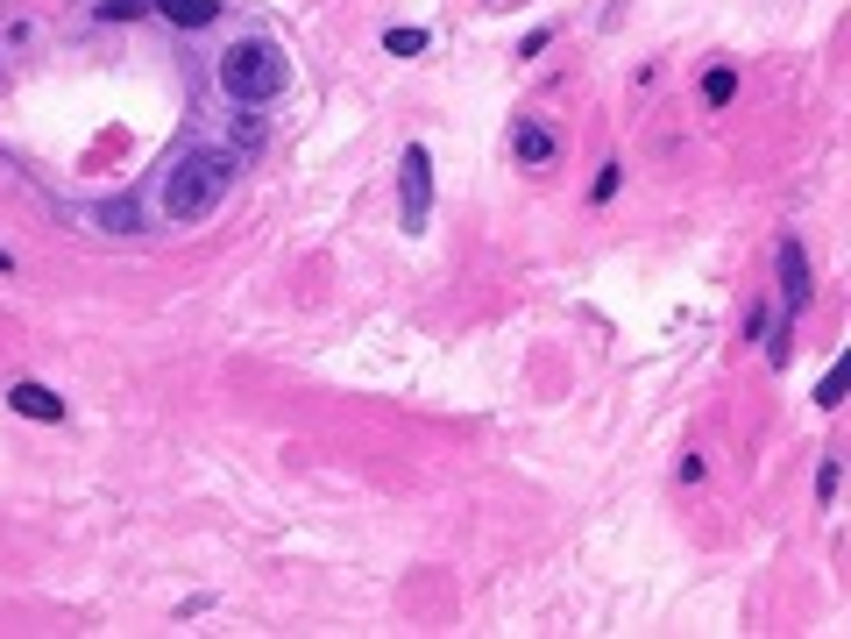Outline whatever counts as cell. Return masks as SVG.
I'll return each instance as SVG.
<instances>
[{"mask_svg": "<svg viewBox=\"0 0 851 639\" xmlns=\"http://www.w3.org/2000/svg\"><path fill=\"white\" fill-rule=\"evenodd\" d=\"M8 412H22V419H36V427H64V398L50 391V384H36V377H22V384H8Z\"/></svg>", "mask_w": 851, "mask_h": 639, "instance_id": "obj_6", "label": "cell"}, {"mask_svg": "<svg viewBox=\"0 0 851 639\" xmlns=\"http://www.w3.org/2000/svg\"><path fill=\"white\" fill-rule=\"evenodd\" d=\"M547 43H554V29H547V22L525 29V36H518V57H547Z\"/></svg>", "mask_w": 851, "mask_h": 639, "instance_id": "obj_14", "label": "cell"}, {"mask_svg": "<svg viewBox=\"0 0 851 639\" xmlns=\"http://www.w3.org/2000/svg\"><path fill=\"white\" fill-rule=\"evenodd\" d=\"M234 171H242V157H234V149H213V143L178 149V157L164 164V178H157V207H164V221H170V228H199V221H213L220 199H228V185H234Z\"/></svg>", "mask_w": 851, "mask_h": 639, "instance_id": "obj_1", "label": "cell"}, {"mask_svg": "<svg viewBox=\"0 0 851 639\" xmlns=\"http://www.w3.org/2000/svg\"><path fill=\"white\" fill-rule=\"evenodd\" d=\"M554 157H560L554 128L539 122V114H511V164H518V171H547Z\"/></svg>", "mask_w": 851, "mask_h": 639, "instance_id": "obj_5", "label": "cell"}, {"mask_svg": "<svg viewBox=\"0 0 851 639\" xmlns=\"http://www.w3.org/2000/svg\"><path fill=\"white\" fill-rule=\"evenodd\" d=\"M838 483H844V455L830 448V455L816 462V512H830V504H838Z\"/></svg>", "mask_w": 851, "mask_h": 639, "instance_id": "obj_9", "label": "cell"}, {"mask_svg": "<svg viewBox=\"0 0 851 639\" xmlns=\"http://www.w3.org/2000/svg\"><path fill=\"white\" fill-rule=\"evenodd\" d=\"M213 86L228 93L234 107H270V99H284V86H292V57H284V43H270V36H242V43L220 50Z\"/></svg>", "mask_w": 851, "mask_h": 639, "instance_id": "obj_2", "label": "cell"}, {"mask_svg": "<svg viewBox=\"0 0 851 639\" xmlns=\"http://www.w3.org/2000/svg\"><path fill=\"white\" fill-rule=\"evenodd\" d=\"M731 99H738V64L717 57V64L703 72V107H731Z\"/></svg>", "mask_w": 851, "mask_h": 639, "instance_id": "obj_8", "label": "cell"}, {"mask_svg": "<svg viewBox=\"0 0 851 639\" xmlns=\"http://www.w3.org/2000/svg\"><path fill=\"white\" fill-rule=\"evenodd\" d=\"M618 192H624V164L603 157V164H596V178H589V207H610Z\"/></svg>", "mask_w": 851, "mask_h": 639, "instance_id": "obj_10", "label": "cell"}, {"mask_svg": "<svg viewBox=\"0 0 851 639\" xmlns=\"http://www.w3.org/2000/svg\"><path fill=\"white\" fill-rule=\"evenodd\" d=\"M766 327H774V313H766V306H753V313H745V342H759Z\"/></svg>", "mask_w": 851, "mask_h": 639, "instance_id": "obj_15", "label": "cell"}, {"mask_svg": "<svg viewBox=\"0 0 851 639\" xmlns=\"http://www.w3.org/2000/svg\"><path fill=\"white\" fill-rule=\"evenodd\" d=\"M774 292H780V320H802L816 306V271H809V249H802V234H780V249H774Z\"/></svg>", "mask_w": 851, "mask_h": 639, "instance_id": "obj_4", "label": "cell"}, {"mask_svg": "<svg viewBox=\"0 0 851 639\" xmlns=\"http://www.w3.org/2000/svg\"><path fill=\"white\" fill-rule=\"evenodd\" d=\"M0 277H14V256H8V249H0Z\"/></svg>", "mask_w": 851, "mask_h": 639, "instance_id": "obj_16", "label": "cell"}, {"mask_svg": "<svg viewBox=\"0 0 851 639\" xmlns=\"http://www.w3.org/2000/svg\"><path fill=\"white\" fill-rule=\"evenodd\" d=\"M99 22H143V14H157V0H93Z\"/></svg>", "mask_w": 851, "mask_h": 639, "instance_id": "obj_12", "label": "cell"}, {"mask_svg": "<svg viewBox=\"0 0 851 639\" xmlns=\"http://www.w3.org/2000/svg\"><path fill=\"white\" fill-rule=\"evenodd\" d=\"M490 8H497V0H490Z\"/></svg>", "mask_w": 851, "mask_h": 639, "instance_id": "obj_17", "label": "cell"}, {"mask_svg": "<svg viewBox=\"0 0 851 639\" xmlns=\"http://www.w3.org/2000/svg\"><path fill=\"white\" fill-rule=\"evenodd\" d=\"M398 221L405 234H426V221H433V149L426 143L398 149Z\"/></svg>", "mask_w": 851, "mask_h": 639, "instance_id": "obj_3", "label": "cell"}, {"mask_svg": "<svg viewBox=\"0 0 851 639\" xmlns=\"http://www.w3.org/2000/svg\"><path fill=\"white\" fill-rule=\"evenodd\" d=\"M426 43H433V29H419V22H405V29H384V50H390V57H419Z\"/></svg>", "mask_w": 851, "mask_h": 639, "instance_id": "obj_11", "label": "cell"}, {"mask_svg": "<svg viewBox=\"0 0 851 639\" xmlns=\"http://www.w3.org/2000/svg\"><path fill=\"white\" fill-rule=\"evenodd\" d=\"M99 221L114 234H135V199H114V207H99Z\"/></svg>", "mask_w": 851, "mask_h": 639, "instance_id": "obj_13", "label": "cell"}, {"mask_svg": "<svg viewBox=\"0 0 851 639\" xmlns=\"http://www.w3.org/2000/svg\"><path fill=\"white\" fill-rule=\"evenodd\" d=\"M220 14H228V0H157V22H170V29H213Z\"/></svg>", "mask_w": 851, "mask_h": 639, "instance_id": "obj_7", "label": "cell"}]
</instances>
